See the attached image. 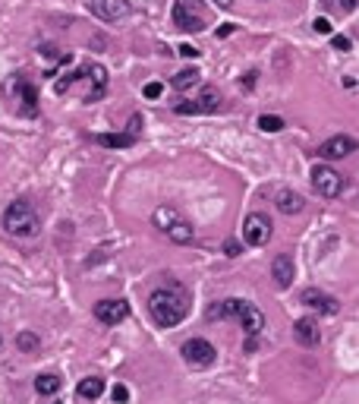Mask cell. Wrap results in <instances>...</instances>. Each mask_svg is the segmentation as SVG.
<instances>
[{
	"mask_svg": "<svg viewBox=\"0 0 359 404\" xmlns=\"http://www.w3.org/2000/svg\"><path fill=\"white\" fill-rule=\"evenodd\" d=\"M149 313L157 329H173L189 316V294L180 285L155 287L149 297Z\"/></svg>",
	"mask_w": 359,
	"mask_h": 404,
	"instance_id": "obj_1",
	"label": "cell"
},
{
	"mask_svg": "<svg viewBox=\"0 0 359 404\" xmlns=\"http://www.w3.org/2000/svg\"><path fill=\"white\" fill-rule=\"evenodd\" d=\"M3 231L13 234V237H35L41 231V221H38V212L32 209L29 199H16L10 202V209L3 212Z\"/></svg>",
	"mask_w": 359,
	"mask_h": 404,
	"instance_id": "obj_2",
	"label": "cell"
},
{
	"mask_svg": "<svg viewBox=\"0 0 359 404\" xmlns=\"http://www.w3.org/2000/svg\"><path fill=\"white\" fill-rule=\"evenodd\" d=\"M173 26L180 32H205L202 0H177L173 3Z\"/></svg>",
	"mask_w": 359,
	"mask_h": 404,
	"instance_id": "obj_3",
	"label": "cell"
},
{
	"mask_svg": "<svg viewBox=\"0 0 359 404\" xmlns=\"http://www.w3.org/2000/svg\"><path fill=\"white\" fill-rule=\"evenodd\" d=\"M309 177H312L315 193L325 196V199H337V196L344 193V187H347V180L340 177V174H337L331 165H315Z\"/></svg>",
	"mask_w": 359,
	"mask_h": 404,
	"instance_id": "obj_4",
	"label": "cell"
},
{
	"mask_svg": "<svg viewBox=\"0 0 359 404\" xmlns=\"http://www.w3.org/2000/svg\"><path fill=\"white\" fill-rule=\"evenodd\" d=\"M180 354H183V360H186L189 367H199V370L211 367V363L217 360L215 345H211V341H205V338H189L186 345L180 347Z\"/></svg>",
	"mask_w": 359,
	"mask_h": 404,
	"instance_id": "obj_5",
	"label": "cell"
},
{
	"mask_svg": "<svg viewBox=\"0 0 359 404\" xmlns=\"http://www.w3.org/2000/svg\"><path fill=\"white\" fill-rule=\"evenodd\" d=\"M243 237H246L249 247H265L271 240V218L265 215V212L246 215V221H243Z\"/></svg>",
	"mask_w": 359,
	"mask_h": 404,
	"instance_id": "obj_6",
	"label": "cell"
},
{
	"mask_svg": "<svg viewBox=\"0 0 359 404\" xmlns=\"http://www.w3.org/2000/svg\"><path fill=\"white\" fill-rule=\"evenodd\" d=\"M299 300H303V307L315 310V313H325V316H334L337 310H340V300L318 291V287H306V291L299 294Z\"/></svg>",
	"mask_w": 359,
	"mask_h": 404,
	"instance_id": "obj_7",
	"label": "cell"
},
{
	"mask_svg": "<svg viewBox=\"0 0 359 404\" xmlns=\"http://www.w3.org/2000/svg\"><path fill=\"white\" fill-rule=\"evenodd\" d=\"M356 152V143H353L350 136H331V139H325L318 149H315V155L318 158H325V161H337V158H347V155H353Z\"/></svg>",
	"mask_w": 359,
	"mask_h": 404,
	"instance_id": "obj_8",
	"label": "cell"
},
{
	"mask_svg": "<svg viewBox=\"0 0 359 404\" xmlns=\"http://www.w3.org/2000/svg\"><path fill=\"white\" fill-rule=\"evenodd\" d=\"M129 316V303L127 300H98L95 303V319L101 325H117Z\"/></svg>",
	"mask_w": 359,
	"mask_h": 404,
	"instance_id": "obj_9",
	"label": "cell"
},
{
	"mask_svg": "<svg viewBox=\"0 0 359 404\" xmlns=\"http://www.w3.org/2000/svg\"><path fill=\"white\" fill-rule=\"evenodd\" d=\"M217 108H221V95H217L215 89H205L195 101H183V105H177V114L180 117H189V114H215Z\"/></svg>",
	"mask_w": 359,
	"mask_h": 404,
	"instance_id": "obj_10",
	"label": "cell"
},
{
	"mask_svg": "<svg viewBox=\"0 0 359 404\" xmlns=\"http://www.w3.org/2000/svg\"><path fill=\"white\" fill-rule=\"evenodd\" d=\"M89 10L105 23H117L129 16V0H89Z\"/></svg>",
	"mask_w": 359,
	"mask_h": 404,
	"instance_id": "obj_11",
	"label": "cell"
},
{
	"mask_svg": "<svg viewBox=\"0 0 359 404\" xmlns=\"http://www.w3.org/2000/svg\"><path fill=\"white\" fill-rule=\"evenodd\" d=\"M85 76H89V83H91V89L85 92V101H101L105 98V92H107V70L101 67V63H91V67H85Z\"/></svg>",
	"mask_w": 359,
	"mask_h": 404,
	"instance_id": "obj_12",
	"label": "cell"
},
{
	"mask_svg": "<svg viewBox=\"0 0 359 404\" xmlns=\"http://www.w3.org/2000/svg\"><path fill=\"white\" fill-rule=\"evenodd\" d=\"M293 335H296V341L303 347H318V341H322V332H318V325H315L312 316H303V319H296V325H293Z\"/></svg>",
	"mask_w": 359,
	"mask_h": 404,
	"instance_id": "obj_13",
	"label": "cell"
},
{
	"mask_svg": "<svg viewBox=\"0 0 359 404\" xmlns=\"http://www.w3.org/2000/svg\"><path fill=\"white\" fill-rule=\"evenodd\" d=\"M237 319H239V325H243V332H246L249 338H255V335H262L265 332V313L259 307H252V303H246Z\"/></svg>",
	"mask_w": 359,
	"mask_h": 404,
	"instance_id": "obj_14",
	"label": "cell"
},
{
	"mask_svg": "<svg viewBox=\"0 0 359 404\" xmlns=\"http://www.w3.org/2000/svg\"><path fill=\"white\" fill-rule=\"evenodd\" d=\"M271 278H274L277 287H290V281H293V259L287 253L274 256V262H271Z\"/></svg>",
	"mask_w": 359,
	"mask_h": 404,
	"instance_id": "obj_15",
	"label": "cell"
},
{
	"mask_svg": "<svg viewBox=\"0 0 359 404\" xmlns=\"http://www.w3.org/2000/svg\"><path fill=\"white\" fill-rule=\"evenodd\" d=\"M274 205H277V212H284V215H299V212L306 209V199H303L296 190H281Z\"/></svg>",
	"mask_w": 359,
	"mask_h": 404,
	"instance_id": "obj_16",
	"label": "cell"
},
{
	"mask_svg": "<svg viewBox=\"0 0 359 404\" xmlns=\"http://www.w3.org/2000/svg\"><path fill=\"white\" fill-rule=\"evenodd\" d=\"M243 307H246V300L227 297V300H221V303H215V307H208V319H237V316L243 313Z\"/></svg>",
	"mask_w": 359,
	"mask_h": 404,
	"instance_id": "obj_17",
	"label": "cell"
},
{
	"mask_svg": "<svg viewBox=\"0 0 359 404\" xmlns=\"http://www.w3.org/2000/svg\"><path fill=\"white\" fill-rule=\"evenodd\" d=\"M13 89L19 92V95H23V114H25V117H32V114L38 111V92H35V85H32V83H25L23 76H19Z\"/></svg>",
	"mask_w": 359,
	"mask_h": 404,
	"instance_id": "obj_18",
	"label": "cell"
},
{
	"mask_svg": "<svg viewBox=\"0 0 359 404\" xmlns=\"http://www.w3.org/2000/svg\"><path fill=\"white\" fill-rule=\"evenodd\" d=\"M164 234L173 240V243H180V247H186V243H193V240H195V228L189 225V221H183V218H177V221H173Z\"/></svg>",
	"mask_w": 359,
	"mask_h": 404,
	"instance_id": "obj_19",
	"label": "cell"
},
{
	"mask_svg": "<svg viewBox=\"0 0 359 404\" xmlns=\"http://www.w3.org/2000/svg\"><path fill=\"white\" fill-rule=\"evenodd\" d=\"M76 395L83 398V401H95V398L105 395V379H98V376H89V379L79 382V389H76Z\"/></svg>",
	"mask_w": 359,
	"mask_h": 404,
	"instance_id": "obj_20",
	"label": "cell"
},
{
	"mask_svg": "<svg viewBox=\"0 0 359 404\" xmlns=\"http://www.w3.org/2000/svg\"><path fill=\"white\" fill-rule=\"evenodd\" d=\"M95 143L105 145V149H129V145L135 143V136H129V133H101V136H95Z\"/></svg>",
	"mask_w": 359,
	"mask_h": 404,
	"instance_id": "obj_21",
	"label": "cell"
},
{
	"mask_svg": "<svg viewBox=\"0 0 359 404\" xmlns=\"http://www.w3.org/2000/svg\"><path fill=\"white\" fill-rule=\"evenodd\" d=\"M199 79H202V73H199L195 67L180 70V73L173 76V89H177V92H189V89H195V85H199Z\"/></svg>",
	"mask_w": 359,
	"mask_h": 404,
	"instance_id": "obj_22",
	"label": "cell"
},
{
	"mask_svg": "<svg viewBox=\"0 0 359 404\" xmlns=\"http://www.w3.org/2000/svg\"><path fill=\"white\" fill-rule=\"evenodd\" d=\"M60 385H63V382H60L57 373H41L35 379V392H38V395H57Z\"/></svg>",
	"mask_w": 359,
	"mask_h": 404,
	"instance_id": "obj_23",
	"label": "cell"
},
{
	"mask_svg": "<svg viewBox=\"0 0 359 404\" xmlns=\"http://www.w3.org/2000/svg\"><path fill=\"white\" fill-rule=\"evenodd\" d=\"M177 209H171V205H161V209H155V225L161 228V231H167V228L177 221Z\"/></svg>",
	"mask_w": 359,
	"mask_h": 404,
	"instance_id": "obj_24",
	"label": "cell"
},
{
	"mask_svg": "<svg viewBox=\"0 0 359 404\" xmlns=\"http://www.w3.org/2000/svg\"><path fill=\"white\" fill-rule=\"evenodd\" d=\"M259 130H262V133H281V130H284V117L262 114V117H259Z\"/></svg>",
	"mask_w": 359,
	"mask_h": 404,
	"instance_id": "obj_25",
	"label": "cell"
},
{
	"mask_svg": "<svg viewBox=\"0 0 359 404\" xmlns=\"http://www.w3.org/2000/svg\"><path fill=\"white\" fill-rule=\"evenodd\" d=\"M38 345H41V341H38V335H35V332H19V335H16V347H19L23 354L38 351Z\"/></svg>",
	"mask_w": 359,
	"mask_h": 404,
	"instance_id": "obj_26",
	"label": "cell"
},
{
	"mask_svg": "<svg viewBox=\"0 0 359 404\" xmlns=\"http://www.w3.org/2000/svg\"><path fill=\"white\" fill-rule=\"evenodd\" d=\"M83 76H85V70H76V73H67L63 79H57V83H54V92H57V95H67V92L73 89V83H76V79H83Z\"/></svg>",
	"mask_w": 359,
	"mask_h": 404,
	"instance_id": "obj_27",
	"label": "cell"
},
{
	"mask_svg": "<svg viewBox=\"0 0 359 404\" xmlns=\"http://www.w3.org/2000/svg\"><path fill=\"white\" fill-rule=\"evenodd\" d=\"M331 48H334V51H340V54H347V51H353V41L347 35H334V38H331Z\"/></svg>",
	"mask_w": 359,
	"mask_h": 404,
	"instance_id": "obj_28",
	"label": "cell"
},
{
	"mask_svg": "<svg viewBox=\"0 0 359 404\" xmlns=\"http://www.w3.org/2000/svg\"><path fill=\"white\" fill-rule=\"evenodd\" d=\"M111 398H113V401H117V404H127V398H129V389H127V385H113V389H111Z\"/></svg>",
	"mask_w": 359,
	"mask_h": 404,
	"instance_id": "obj_29",
	"label": "cell"
},
{
	"mask_svg": "<svg viewBox=\"0 0 359 404\" xmlns=\"http://www.w3.org/2000/svg\"><path fill=\"white\" fill-rule=\"evenodd\" d=\"M142 95L145 98H161V95H164V85H161V83H149L142 89Z\"/></svg>",
	"mask_w": 359,
	"mask_h": 404,
	"instance_id": "obj_30",
	"label": "cell"
},
{
	"mask_svg": "<svg viewBox=\"0 0 359 404\" xmlns=\"http://www.w3.org/2000/svg\"><path fill=\"white\" fill-rule=\"evenodd\" d=\"M312 29L318 32V35H328V32H331V23H328V19H325V16H318V19H315V23H312Z\"/></svg>",
	"mask_w": 359,
	"mask_h": 404,
	"instance_id": "obj_31",
	"label": "cell"
},
{
	"mask_svg": "<svg viewBox=\"0 0 359 404\" xmlns=\"http://www.w3.org/2000/svg\"><path fill=\"white\" fill-rule=\"evenodd\" d=\"M177 54H180V57H199V48H193V45H180V48H177Z\"/></svg>",
	"mask_w": 359,
	"mask_h": 404,
	"instance_id": "obj_32",
	"label": "cell"
},
{
	"mask_svg": "<svg viewBox=\"0 0 359 404\" xmlns=\"http://www.w3.org/2000/svg\"><path fill=\"white\" fill-rule=\"evenodd\" d=\"M139 130H142V117H139V114H133V117H129V136H135Z\"/></svg>",
	"mask_w": 359,
	"mask_h": 404,
	"instance_id": "obj_33",
	"label": "cell"
},
{
	"mask_svg": "<svg viewBox=\"0 0 359 404\" xmlns=\"http://www.w3.org/2000/svg\"><path fill=\"white\" fill-rule=\"evenodd\" d=\"M224 253L227 256H239V243H237V240H227V243H224Z\"/></svg>",
	"mask_w": 359,
	"mask_h": 404,
	"instance_id": "obj_34",
	"label": "cell"
},
{
	"mask_svg": "<svg viewBox=\"0 0 359 404\" xmlns=\"http://www.w3.org/2000/svg\"><path fill=\"white\" fill-rule=\"evenodd\" d=\"M215 3H217V7H224V10L233 7V0H215Z\"/></svg>",
	"mask_w": 359,
	"mask_h": 404,
	"instance_id": "obj_35",
	"label": "cell"
},
{
	"mask_svg": "<svg viewBox=\"0 0 359 404\" xmlns=\"http://www.w3.org/2000/svg\"><path fill=\"white\" fill-rule=\"evenodd\" d=\"M0 345H3V335H0Z\"/></svg>",
	"mask_w": 359,
	"mask_h": 404,
	"instance_id": "obj_36",
	"label": "cell"
},
{
	"mask_svg": "<svg viewBox=\"0 0 359 404\" xmlns=\"http://www.w3.org/2000/svg\"><path fill=\"white\" fill-rule=\"evenodd\" d=\"M51 404H60V401H51Z\"/></svg>",
	"mask_w": 359,
	"mask_h": 404,
	"instance_id": "obj_37",
	"label": "cell"
}]
</instances>
